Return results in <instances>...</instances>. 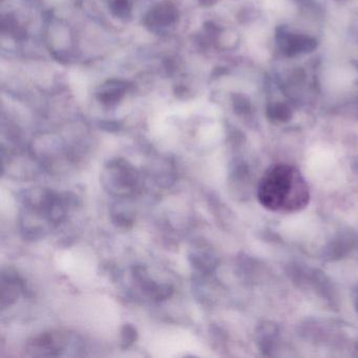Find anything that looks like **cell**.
<instances>
[{
  "label": "cell",
  "mask_w": 358,
  "mask_h": 358,
  "mask_svg": "<svg viewBox=\"0 0 358 358\" xmlns=\"http://www.w3.org/2000/svg\"><path fill=\"white\" fill-rule=\"evenodd\" d=\"M257 194L262 206L272 213H297L310 201L307 181L296 167L289 164L270 167L259 180Z\"/></svg>",
  "instance_id": "1"
},
{
  "label": "cell",
  "mask_w": 358,
  "mask_h": 358,
  "mask_svg": "<svg viewBox=\"0 0 358 358\" xmlns=\"http://www.w3.org/2000/svg\"><path fill=\"white\" fill-rule=\"evenodd\" d=\"M66 336L62 333H43L29 343L34 356H57L64 350Z\"/></svg>",
  "instance_id": "3"
},
{
  "label": "cell",
  "mask_w": 358,
  "mask_h": 358,
  "mask_svg": "<svg viewBox=\"0 0 358 358\" xmlns=\"http://www.w3.org/2000/svg\"><path fill=\"white\" fill-rule=\"evenodd\" d=\"M356 307H357V309H358V293H357V296H356Z\"/></svg>",
  "instance_id": "6"
},
{
  "label": "cell",
  "mask_w": 358,
  "mask_h": 358,
  "mask_svg": "<svg viewBox=\"0 0 358 358\" xmlns=\"http://www.w3.org/2000/svg\"><path fill=\"white\" fill-rule=\"evenodd\" d=\"M137 330L131 324H125L122 329V341L124 347H129L137 339Z\"/></svg>",
  "instance_id": "5"
},
{
  "label": "cell",
  "mask_w": 358,
  "mask_h": 358,
  "mask_svg": "<svg viewBox=\"0 0 358 358\" xmlns=\"http://www.w3.org/2000/svg\"><path fill=\"white\" fill-rule=\"evenodd\" d=\"M137 181V171L127 161H113L104 171L103 183L108 184V192L116 196L131 194Z\"/></svg>",
  "instance_id": "2"
},
{
  "label": "cell",
  "mask_w": 358,
  "mask_h": 358,
  "mask_svg": "<svg viewBox=\"0 0 358 358\" xmlns=\"http://www.w3.org/2000/svg\"><path fill=\"white\" fill-rule=\"evenodd\" d=\"M269 115L275 120L285 121L290 118L291 110L286 104H274L269 110Z\"/></svg>",
  "instance_id": "4"
}]
</instances>
